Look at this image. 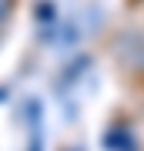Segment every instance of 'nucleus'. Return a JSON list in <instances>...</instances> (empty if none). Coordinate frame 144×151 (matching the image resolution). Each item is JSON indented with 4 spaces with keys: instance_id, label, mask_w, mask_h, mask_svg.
Listing matches in <instances>:
<instances>
[{
    "instance_id": "1",
    "label": "nucleus",
    "mask_w": 144,
    "mask_h": 151,
    "mask_svg": "<svg viewBox=\"0 0 144 151\" xmlns=\"http://www.w3.org/2000/svg\"><path fill=\"white\" fill-rule=\"evenodd\" d=\"M10 14H14V0H0V27L10 20Z\"/></svg>"
}]
</instances>
